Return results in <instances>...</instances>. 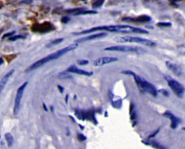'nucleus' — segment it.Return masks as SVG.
<instances>
[{
	"label": "nucleus",
	"mask_w": 185,
	"mask_h": 149,
	"mask_svg": "<svg viewBox=\"0 0 185 149\" xmlns=\"http://www.w3.org/2000/svg\"><path fill=\"white\" fill-rule=\"evenodd\" d=\"M101 31V30H106V31L112 32V33H124V34H130V33H134V34H148L149 33L147 30L140 28H135L126 25H117V26H98L96 28H92L88 30H85L82 31L73 33V35L79 36V35H84L87 34H90L91 32Z\"/></svg>",
	"instance_id": "nucleus-1"
},
{
	"label": "nucleus",
	"mask_w": 185,
	"mask_h": 149,
	"mask_svg": "<svg viewBox=\"0 0 185 149\" xmlns=\"http://www.w3.org/2000/svg\"><path fill=\"white\" fill-rule=\"evenodd\" d=\"M78 44H70L69 46H66V47L63 48V49L58 50V51L54 52V53L51 54V55H48L47 57L42 58V59H39L38 61L36 62L33 64L32 65H30V66L26 69V73L30 72V71H33V70H34V69L38 68V67L43 66L44 64L49 62H51V61L55 60V59H59V57H61V56L65 55V54H67L69 51L76 49L77 48H78Z\"/></svg>",
	"instance_id": "nucleus-2"
},
{
	"label": "nucleus",
	"mask_w": 185,
	"mask_h": 149,
	"mask_svg": "<svg viewBox=\"0 0 185 149\" xmlns=\"http://www.w3.org/2000/svg\"><path fill=\"white\" fill-rule=\"evenodd\" d=\"M121 74L132 75L134 77V80L138 85L139 89L144 93H147V94L151 95L153 97L157 96L158 90L155 86L153 84L148 82L147 80H145L143 77L140 76V75H137L134 72L130 70H123L121 72Z\"/></svg>",
	"instance_id": "nucleus-3"
},
{
	"label": "nucleus",
	"mask_w": 185,
	"mask_h": 149,
	"mask_svg": "<svg viewBox=\"0 0 185 149\" xmlns=\"http://www.w3.org/2000/svg\"><path fill=\"white\" fill-rule=\"evenodd\" d=\"M116 42L118 43H138L140 44H143L145 46H149V47H154L156 46L155 42L146 39V38H142L140 37H134V36H120V37H117L114 38Z\"/></svg>",
	"instance_id": "nucleus-4"
},
{
	"label": "nucleus",
	"mask_w": 185,
	"mask_h": 149,
	"mask_svg": "<svg viewBox=\"0 0 185 149\" xmlns=\"http://www.w3.org/2000/svg\"><path fill=\"white\" fill-rule=\"evenodd\" d=\"M104 51H121V52H130V53H136L138 55L144 53L145 51L141 47L133 46L127 45H119L109 46L104 49Z\"/></svg>",
	"instance_id": "nucleus-5"
},
{
	"label": "nucleus",
	"mask_w": 185,
	"mask_h": 149,
	"mask_svg": "<svg viewBox=\"0 0 185 149\" xmlns=\"http://www.w3.org/2000/svg\"><path fill=\"white\" fill-rule=\"evenodd\" d=\"M165 79L168 82V85L170 87L173 93L178 96L179 98H182L184 94V87L178 81L171 78L170 76L166 75Z\"/></svg>",
	"instance_id": "nucleus-6"
},
{
	"label": "nucleus",
	"mask_w": 185,
	"mask_h": 149,
	"mask_svg": "<svg viewBox=\"0 0 185 149\" xmlns=\"http://www.w3.org/2000/svg\"><path fill=\"white\" fill-rule=\"evenodd\" d=\"M28 82H25L22 86L19 87L18 89L17 90V94L15 96V104H14V110H13V113L14 115H17L18 114L19 110H20V102L22 100L23 92H24L25 88H26L27 85H28Z\"/></svg>",
	"instance_id": "nucleus-7"
},
{
	"label": "nucleus",
	"mask_w": 185,
	"mask_h": 149,
	"mask_svg": "<svg viewBox=\"0 0 185 149\" xmlns=\"http://www.w3.org/2000/svg\"><path fill=\"white\" fill-rule=\"evenodd\" d=\"M118 58L114 57H100L96 59L95 61L93 62V65L95 67H101L103 65H106V64L112 63L114 62L118 61Z\"/></svg>",
	"instance_id": "nucleus-8"
},
{
	"label": "nucleus",
	"mask_w": 185,
	"mask_h": 149,
	"mask_svg": "<svg viewBox=\"0 0 185 149\" xmlns=\"http://www.w3.org/2000/svg\"><path fill=\"white\" fill-rule=\"evenodd\" d=\"M107 36L106 33H104V32H100L98 33V34H92L90 35V36H86V37H82L80 38H78V39L75 40V44H80V43H83V42H86L88 41H91V40H96L98 39V38H101L105 37V36Z\"/></svg>",
	"instance_id": "nucleus-9"
},
{
	"label": "nucleus",
	"mask_w": 185,
	"mask_h": 149,
	"mask_svg": "<svg viewBox=\"0 0 185 149\" xmlns=\"http://www.w3.org/2000/svg\"><path fill=\"white\" fill-rule=\"evenodd\" d=\"M122 20L133 23H147L151 20V17L148 16V15H142L135 17H124Z\"/></svg>",
	"instance_id": "nucleus-10"
},
{
	"label": "nucleus",
	"mask_w": 185,
	"mask_h": 149,
	"mask_svg": "<svg viewBox=\"0 0 185 149\" xmlns=\"http://www.w3.org/2000/svg\"><path fill=\"white\" fill-rule=\"evenodd\" d=\"M163 116L169 118V119H170V120L171 122V127L172 129H176L177 127H178L179 124L182 122V120H181L180 118L177 117L175 116L174 115H173L172 113H171V112H166L163 113Z\"/></svg>",
	"instance_id": "nucleus-11"
},
{
	"label": "nucleus",
	"mask_w": 185,
	"mask_h": 149,
	"mask_svg": "<svg viewBox=\"0 0 185 149\" xmlns=\"http://www.w3.org/2000/svg\"><path fill=\"white\" fill-rule=\"evenodd\" d=\"M67 73H75V74L78 75H86V76H91L93 74L92 72H88V71L84 70V69H79L78 67H77L75 65H71L69 66L68 68L67 69Z\"/></svg>",
	"instance_id": "nucleus-12"
},
{
	"label": "nucleus",
	"mask_w": 185,
	"mask_h": 149,
	"mask_svg": "<svg viewBox=\"0 0 185 149\" xmlns=\"http://www.w3.org/2000/svg\"><path fill=\"white\" fill-rule=\"evenodd\" d=\"M33 28H33V30H35V31H38L41 33H46L54 29V25L49 22L42 23V24L38 25V26H33Z\"/></svg>",
	"instance_id": "nucleus-13"
},
{
	"label": "nucleus",
	"mask_w": 185,
	"mask_h": 149,
	"mask_svg": "<svg viewBox=\"0 0 185 149\" xmlns=\"http://www.w3.org/2000/svg\"><path fill=\"white\" fill-rule=\"evenodd\" d=\"M166 67L170 69L171 72L175 75H176V76H180V75H182V69L180 66L169 61H167L166 62Z\"/></svg>",
	"instance_id": "nucleus-14"
},
{
	"label": "nucleus",
	"mask_w": 185,
	"mask_h": 149,
	"mask_svg": "<svg viewBox=\"0 0 185 149\" xmlns=\"http://www.w3.org/2000/svg\"><path fill=\"white\" fill-rule=\"evenodd\" d=\"M15 72V69H11L10 71H9L8 73L6 74L2 79L1 81H0V94H1L2 91L3 90V89L5 88V87L7 84V83L8 82L9 77H10L12 75L13 73Z\"/></svg>",
	"instance_id": "nucleus-15"
},
{
	"label": "nucleus",
	"mask_w": 185,
	"mask_h": 149,
	"mask_svg": "<svg viewBox=\"0 0 185 149\" xmlns=\"http://www.w3.org/2000/svg\"><path fill=\"white\" fill-rule=\"evenodd\" d=\"M62 41H64V38H57V39H55V40L52 41H51V42H49V44H46V46L47 48L53 47V46L58 45L59 44H61Z\"/></svg>",
	"instance_id": "nucleus-16"
},
{
	"label": "nucleus",
	"mask_w": 185,
	"mask_h": 149,
	"mask_svg": "<svg viewBox=\"0 0 185 149\" xmlns=\"http://www.w3.org/2000/svg\"><path fill=\"white\" fill-rule=\"evenodd\" d=\"M98 12L95 11V10H81L80 12H78L75 13L73 15H76V16H78V15H94V14H97Z\"/></svg>",
	"instance_id": "nucleus-17"
},
{
	"label": "nucleus",
	"mask_w": 185,
	"mask_h": 149,
	"mask_svg": "<svg viewBox=\"0 0 185 149\" xmlns=\"http://www.w3.org/2000/svg\"><path fill=\"white\" fill-rule=\"evenodd\" d=\"M5 139L7 142V145L9 147H11L13 145V142H14V139H13L12 135L9 133H7L5 135Z\"/></svg>",
	"instance_id": "nucleus-18"
},
{
	"label": "nucleus",
	"mask_w": 185,
	"mask_h": 149,
	"mask_svg": "<svg viewBox=\"0 0 185 149\" xmlns=\"http://www.w3.org/2000/svg\"><path fill=\"white\" fill-rule=\"evenodd\" d=\"M103 3H104L103 0H101V1H96V2H94L92 4V9L99 8V7H101V6L103 5Z\"/></svg>",
	"instance_id": "nucleus-19"
},
{
	"label": "nucleus",
	"mask_w": 185,
	"mask_h": 149,
	"mask_svg": "<svg viewBox=\"0 0 185 149\" xmlns=\"http://www.w3.org/2000/svg\"><path fill=\"white\" fill-rule=\"evenodd\" d=\"M171 26H172V24L169 22H168V23L159 22L157 23V26H159V27H171Z\"/></svg>",
	"instance_id": "nucleus-20"
},
{
	"label": "nucleus",
	"mask_w": 185,
	"mask_h": 149,
	"mask_svg": "<svg viewBox=\"0 0 185 149\" xmlns=\"http://www.w3.org/2000/svg\"><path fill=\"white\" fill-rule=\"evenodd\" d=\"M22 38H25V36H21V35H18V36H12V37L9 38V40L11 41H15L18 40V39H22Z\"/></svg>",
	"instance_id": "nucleus-21"
},
{
	"label": "nucleus",
	"mask_w": 185,
	"mask_h": 149,
	"mask_svg": "<svg viewBox=\"0 0 185 149\" xmlns=\"http://www.w3.org/2000/svg\"><path fill=\"white\" fill-rule=\"evenodd\" d=\"M59 77H60L61 78H69V77H72L68 74V73L67 72H61L59 74Z\"/></svg>",
	"instance_id": "nucleus-22"
},
{
	"label": "nucleus",
	"mask_w": 185,
	"mask_h": 149,
	"mask_svg": "<svg viewBox=\"0 0 185 149\" xmlns=\"http://www.w3.org/2000/svg\"><path fill=\"white\" fill-rule=\"evenodd\" d=\"M77 63L79 65H88V63H89V61L86 60V59H78V61H77Z\"/></svg>",
	"instance_id": "nucleus-23"
},
{
	"label": "nucleus",
	"mask_w": 185,
	"mask_h": 149,
	"mask_svg": "<svg viewBox=\"0 0 185 149\" xmlns=\"http://www.w3.org/2000/svg\"><path fill=\"white\" fill-rule=\"evenodd\" d=\"M15 34V31H12V32H9V33H7V34H5V35H3L2 36V39H5V38H10L12 37V36H13Z\"/></svg>",
	"instance_id": "nucleus-24"
},
{
	"label": "nucleus",
	"mask_w": 185,
	"mask_h": 149,
	"mask_svg": "<svg viewBox=\"0 0 185 149\" xmlns=\"http://www.w3.org/2000/svg\"><path fill=\"white\" fill-rule=\"evenodd\" d=\"M69 20H70V18L67 16H64L62 18H61V23H65V24H66V23H68Z\"/></svg>",
	"instance_id": "nucleus-25"
},
{
	"label": "nucleus",
	"mask_w": 185,
	"mask_h": 149,
	"mask_svg": "<svg viewBox=\"0 0 185 149\" xmlns=\"http://www.w3.org/2000/svg\"><path fill=\"white\" fill-rule=\"evenodd\" d=\"M78 140H80V141H84V140H86V139H87L86 137L84 135H82V134H78Z\"/></svg>",
	"instance_id": "nucleus-26"
},
{
	"label": "nucleus",
	"mask_w": 185,
	"mask_h": 149,
	"mask_svg": "<svg viewBox=\"0 0 185 149\" xmlns=\"http://www.w3.org/2000/svg\"><path fill=\"white\" fill-rule=\"evenodd\" d=\"M159 91L160 93H161V94L165 96H169V93L166 90H165V89H161V90H159Z\"/></svg>",
	"instance_id": "nucleus-27"
},
{
	"label": "nucleus",
	"mask_w": 185,
	"mask_h": 149,
	"mask_svg": "<svg viewBox=\"0 0 185 149\" xmlns=\"http://www.w3.org/2000/svg\"><path fill=\"white\" fill-rule=\"evenodd\" d=\"M159 129H157V130H156V131H155V132L153 133V134L150 135V136H149V138H149V139H150V138H154V137H155V135L158 134V133H159Z\"/></svg>",
	"instance_id": "nucleus-28"
},
{
	"label": "nucleus",
	"mask_w": 185,
	"mask_h": 149,
	"mask_svg": "<svg viewBox=\"0 0 185 149\" xmlns=\"http://www.w3.org/2000/svg\"><path fill=\"white\" fill-rule=\"evenodd\" d=\"M57 88H59V91H60V93H63L64 92V90H65V89H64L63 87H61V86H58Z\"/></svg>",
	"instance_id": "nucleus-29"
},
{
	"label": "nucleus",
	"mask_w": 185,
	"mask_h": 149,
	"mask_svg": "<svg viewBox=\"0 0 185 149\" xmlns=\"http://www.w3.org/2000/svg\"><path fill=\"white\" fill-rule=\"evenodd\" d=\"M86 115H89V112H86ZM93 115H94V114H91V116H90V117H94V116H93ZM89 117H90V116H88V117H87V118H89Z\"/></svg>",
	"instance_id": "nucleus-30"
},
{
	"label": "nucleus",
	"mask_w": 185,
	"mask_h": 149,
	"mask_svg": "<svg viewBox=\"0 0 185 149\" xmlns=\"http://www.w3.org/2000/svg\"><path fill=\"white\" fill-rule=\"evenodd\" d=\"M43 106H44V110H45L46 112H47L48 111V109H47V107H46V104H43Z\"/></svg>",
	"instance_id": "nucleus-31"
},
{
	"label": "nucleus",
	"mask_w": 185,
	"mask_h": 149,
	"mask_svg": "<svg viewBox=\"0 0 185 149\" xmlns=\"http://www.w3.org/2000/svg\"><path fill=\"white\" fill-rule=\"evenodd\" d=\"M31 2H32V1H23V2H22V3H26V4H30Z\"/></svg>",
	"instance_id": "nucleus-32"
},
{
	"label": "nucleus",
	"mask_w": 185,
	"mask_h": 149,
	"mask_svg": "<svg viewBox=\"0 0 185 149\" xmlns=\"http://www.w3.org/2000/svg\"><path fill=\"white\" fill-rule=\"evenodd\" d=\"M68 97H69V95L68 94L66 95V98H65V101H66V103H67V101H68Z\"/></svg>",
	"instance_id": "nucleus-33"
},
{
	"label": "nucleus",
	"mask_w": 185,
	"mask_h": 149,
	"mask_svg": "<svg viewBox=\"0 0 185 149\" xmlns=\"http://www.w3.org/2000/svg\"><path fill=\"white\" fill-rule=\"evenodd\" d=\"M2 63H4L3 59H2V58H0V65H1Z\"/></svg>",
	"instance_id": "nucleus-34"
},
{
	"label": "nucleus",
	"mask_w": 185,
	"mask_h": 149,
	"mask_svg": "<svg viewBox=\"0 0 185 149\" xmlns=\"http://www.w3.org/2000/svg\"><path fill=\"white\" fill-rule=\"evenodd\" d=\"M0 138H1V135H0Z\"/></svg>",
	"instance_id": "nucleus-35"
}]
</instances>
